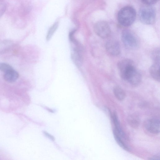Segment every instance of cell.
<instances>
[{
	"instance_id": "obj_1",
	"label": "cell",
	"mask_w": 160,
	"mask_h": 160,
	"mask_svg": "<svg viewBox=\"0 0 160 160\" xmlns=\"http://www.w3.org/2000/svg\"><path fill=\"white\" fill-rule=\"evenodd\" d=\"M136 16L135 9L131 6H126L119 11L117 16L119 23L124 27L131 25L134 22Z\"/></svg>"
},
{
	"instance_id": "obj_2",
	"label": "cell",
	"mask_w": 160,
	"mask_h": 160,
	"mask_svg": "<svg viewBox=\"0 0 160 160\" xmlns=\"http://www.w3.org/2000/svg\"><path fill=\"white\" fill-rule=\"evenodd\" d=\"M139 15L140 21L144 24H152L155 22L156 12L151 5H145L141 7L139 10Z\"/></svg>"
},
{
	"instance_id": "obj_3",
	"label": "cell",
	"mask_w": 160,
	"mask_h": 160,
	"mask_svg": "<svg viewBox=\"0 0 160 160\" xmlns=\"http://www.w3.org/2000/svg\"><path fill=\"white\" fill-rule=\"evenodd\" d=\"M121 39L125 46L129 49H135L139 46V39L132 32L129 30L125 29L122 31Z\"/></svg>"
},
{
	"instance_id": "obj_4",
	"label": "cell",
	"mask_w": 160,
	"mask_h": 160,
	"mask_svg": "<svg viewBox=\"0 0 160 160\" xmlns=\"http://www.w3.org/2000/svg\"><path fill=\"white\" fill-rule=\"evenodd\" d=\"M72 59L74 64L78 67L82 66L83 62V48L78 41L70 43Z\"/></svg>"
},
{
	"instance_id": "obj_5",
	"label": "cell",
	"mask_w": 160,
	"mask_h": 160,
	"mask_svg": "<svg viewBox=\"0 0 160 160\" xmlns=\"http://www.w3.org/2000/svg\"><path fill=\"white\" fill-rule=\"evenodd\" d=\"M121 78L134 85L138 84L142 79L141 75L134 65L129 68Z\"/></svg>"
},
{
	"instance_id": "obj_6",
	"label": "cell",
	"mask_w": 160,
	"mask_h": 160,
	"mask_svg": "<svg viewBox=\"0 0 160 160\" xmlns=\"http://www.w3.org/2000/svg\"><path fill=\"white\" fill-rule=\"evenodd\" d=\"M96 34L102 38H106L109 36L111 33L110 27L105 21H100L97 22L94 27Z\"/></svg>"
},
{
	"instance_id": "obj_7",
	"label": "cell",
	"mask_w": 160,
	"mask_h": 160,
	"mask_svg": "<svg viewBox=\"0 0 160 160\" xmlns=\"http://www.w3.org/2000/svg\"><path fill=\"white\" fill-rule=\"evenodd\" d=\"M160 120L159 119L153 118L147 119L144 123L146 129L150 133L157 134L160 132Z\"/></svg>"
},
{
	"instance_id": "obj_8",
	"label": "cell",
	"mask_w": 160,
	"mask_h": 160,
	"mask_svg": "<svg viewBox=\"0 0 160 160\" xmlns=\"http://www.w3.org/2000/svg\"><path fill=\"white\" fill-rule=\"evenodd\" d=\"M105 48L108 52L112 55H118L120 52L119 44L115 40H112L108 41L106 43Z\"/></svg>"
},
{
	"instance_id": "obj_9",
	"label": "cell",
	"mask_w": 160,
	"mask_h": 160,
	"mask_svg": "<svg viewBox=\"0 0 160 160\" xmlns=\"http://www.w3.org/2000/svg\"><path fill=\"white\" fill-rule=\"evenodd\" d=\"M134 64L133 61L131 59H126L122 60L118 62V67L120 76L130 66Z\"/></svg>"
},
{
	"instance_id": "obj_10",
	"label": "cell",
	"mask_w": 160,
	"mask_h": 160,
	"mask_svg": "<svg viewBox=\"0 0 160 160\" xmlns=\"http://www.w3.org/2000/svg\"><path fill=\"white\" fill-rule=\"evenodd\" d=\"M111 117L115 127V128L114 129L122 138H125L124 133L121 127L116 112H114L112 114H111Z\"/></svg>"
},
{
	"instance_id": "obj_11",
	"label": "cell",
	"mask_w": 160,
	"mask_h": 160,
	"mask_svg": "<svg viewBox=\"0 0 160 160\" xmlns=\"http://www.w3.org/2000/svg\"><path fill=\"white\" fill-rule=\"evenodd\" d=\"M19 77L18 73L13 68L4 72L3 78L4 80L8 82H15Z\"/></svg>"
},
{
	"instance_id": "obj_12",
	"label": "cell",
	"mask_w": 160,
	"mask_h": 160,
	"mask_svg": "<svg viewBox=\"0 0 160 160\" xmlns=\"http://www.w3.org/2000/svg\"><path fill=\"white\" fill-rule=\"evenodd\" d=\"M160 63H155L150 67V73L152 78L157 81L160 82Z\"/></svg>"
},
{
	"instance_id": "obj_13",
	"label": "cell",
	"mask_w": 160,
	"mask_h": 160,
	"mask_svg": "<svg viewBox=\"0 0 160 160\" xmlns=\"http://www.w3.org/2000/svg\"><path fill=\"white\" fill-rule=\"evenodd\" d=\"M113 134L115 140L119 145L124 150L129 151L128 147L122 140V138L114 129L113 130Z\"/></svg>"
},
{
	"instance_id": "obj_14",
	"label": "cell",
	"mask_w": 160,
	"mask_h": 160,
	"mask_svg": "<svg viewBox=\"0 0 160 160\" xmlns=\"http://www.w3.org/2000/svg\"><path fill=\"white\" fill-rule=\"evenodd\" d=\"M114 95L117 99L120 101L123 100L126 97L124 91L120 87L115 86L113 90Z\"/></svg>"
},
{
	"instance_id": "obj_15",
	"label": "cell",
	"mask_w": 160,
	"mask_h": 160,
	"mask_svg": "<svg viewBox=\"0 0 160 160\" xmlns=\"http://www.w3.org/2000/svg\"><path fill=\"white\" fill-rule=\"evenodd\" d=\"M128 122L129 125L132 128H137L140 123L139 118L137 116L132 115L128 118Z\"/></svg>"
},
{
	"instance_id": "obj_16",
	"label": "cell",
	"mask_w": 160,
	"mask_h": 160,
	"mask_svg": "<svg viewBox=\"0 0 160 160\" xmlns=\"http://www.w3.org/2000/svg\"><path fill=\"white\" fill-rule=\"evenodd\" d=\"M58 26V22H55L49 28L48 32L46 39L47 41L49 40L52 38L54 32L57 29Z\"/></svg>"
},
{
	"instance_id": "obj_17",
	"label": "cell",
	"mask_w": 160,
	"mask_h": 160,
	"mask_svg": "<svg viewBox=\"0 0 160 160\" xmlns=\"http://www.w3.org/2000/svg\"><path fill=\"white\" fill-rule=\"evenodd\" d=\"M152 57L155 63H160V50L157 48L154 50L152 54Z\"/></svg>"
},
{
	"instance_id": "obj_18",
	"label": "cell",
	"mask_w": 160,
	"mask_h": 160,
	"mask_svg": "<svg viewBox=\"0 0 160 160\" xmlns=\"http://www.w3.org/2000/svg\"><path fill=\"white\" fill-rule=\"evenodd\" d=\"M7 8V4L5 0H0V18L5 12Z\"/></svg>"
},
{
	"instance_id": "obj_19",
	"label": "cell",
	"mask_w": 160,
	"mask_h": 160,
	"mask_svg": "<svg viewBox=\"0 0 160 160\" xmlns=\"http://www.w3.org/2000/svg\"><path fill=\"white\" fill-rule=\"evenodd\" d=\"M12 68L8 64L0 63V70L4 73Z\"/></svg>"
},
{
	"instance_id": "obj_20",
	"label": "cell",
	"mask_w": 160,
	"mask_h": 160,
	"mask_svg": "<svg viewBox=\"0 0 160 160\" xmlns=\"http://www.w3.org/2000/svg\"><path fill=\"white\" fill-rule=\"evenodd\" d=\"M159 0H141L145 5H151L156 3Z\"/></svg>"
},
{
	"instance_id": "obj_21",
	"label": "cell",
	"mask_w": 160,
	"mask_h": 160,
	"mask_svg": "<svg viewBox=\"0 0 160 160\" xmlns=\"http://www.w3.org/2000/svg\"><path fill=\"white\" fill-rule=\"evenodd\" d=\"M160 159L159 156H153L149 159V160H159Z\"/></svg>"
}]
</instances>
